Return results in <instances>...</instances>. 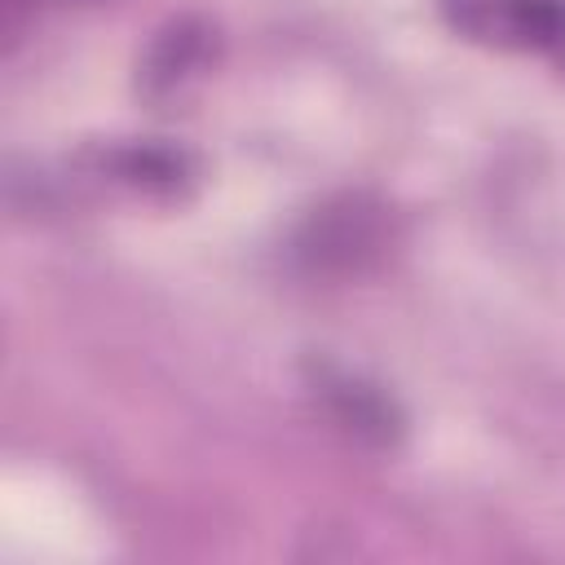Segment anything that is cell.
<instances>
[{
  "label": "cell",
  "mask_w": 565,
  "mask_h": 565,
  "mask_svg": "<svg viewBox=\"0 0 565 565\" xmlns=\"http://www.w3.org/2000/svg\"><path fill=\"white\" fill-rule=\"evenodd\" d=\"M393 247V212L362 190L318 203L291 234V256L322 278L375 269Z\"/></svg>",
  "instance_id": "6da1fadb"
},
{
  "label": "cell",
  "mask_w": 565,
  "mask_h": 565,
  "mask_svg": "<svg viewBox=\"0 0 565 565\" xmlns=\"http://www.w3.org/2000/svg\"><path fill=\"white\" fill-rule=\"evenodd\" d=\"M441 18L490 49L565 53V0H437Z\"/></svg>",
  "instance_id": "7a4b0ae2"
},
{
  "label": "cell",
  "mask_w": 565,
  "mask_h": 565,
  "mask_svg": "<svg viewBox=\"0 0 565 565\" xmlns=\"http://www.w3.org/2000/svg\"><path fill=\"white\" fill-rule=\"evenodd\" d=\"M313 393L322 397L327 415L366 446H393L402 433V415L393 397H384L375 384L340 371V366H313Z\"/></svg>",
  "instance_id": "3957f363"
},
{
  "label": "cell",
  "mask_w": 565,
  "mask_h": 565,
  "mask_svg": "<svg viewBox=\"0 0 565 565\" xmlns=\"http://www.w3.org/2000/svg\"><path fill=\"white\" fill-rule=\"evenodd\" d=\"M110 168L137 190H177L185 181V154L168 146H124L110 154Z\"/></svg>",
  "instance_id": "277c9868"
},
{
  "label": "cell",
  "mask_w": 565,
  "mask_h": 565,
  "mask_svg": "<svg viewBox=\"0 0 565 565\" xmlns=\"http://www.w3.org/2000/svg\"><path fill=\"white\" fill-rule=\"evenodd\" d=\"M203 62V31L194 26H172L154 49H150V62H146V79L150 84H177L190 66Z\"/></svg>",
  "instance_id": "5b68a950"
},
{
  "label": "cell",
  "mask_w": 565,
  "mask_h": 565,
  "mask_svg": "<svg viewBox=\"0 0 565 565\" xmlns=\"http://www.w3.org/2000/svg\"><path fill=\"white\" fill-rule=\"evenodd\" d=\"M35 4H62V0H4V9H9V22L18 18V9H35Z\"/></svg>",
  "instance_id": "8992f818"
}]
</instances>
